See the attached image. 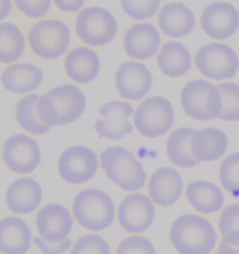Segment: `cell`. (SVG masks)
I'll return each instance as SVG.
<instances>
[{
	"mask_svg": "<svg viewBox=\"0 0 239 254\" xmlns=\"http://www.w3.org/2000/svg\"><path fill=\"white\" fill-rule=\"evenodd\" d=\"M86 107V97L80 88L64 84L40 95L37 111L40 121L49 127L65 126L80 119Z\"/></svg>",
	"mask_w": 239,
	"mask_h": 254,
	"instance_id": "cell-1",
	"label": "cell"
},
{
	"mask_svg": "<svg viewBox=\"0 0 239 254\" xmlns=\"http://www.w3.org/2000/svg\"><path fill=\"white\" fill-rule=\"evenodd\" d=\"M169 238L179 254H208L218 239L213 225L194 214L179 217L170 227Z\"/></svg>",
	"mask_w": 239,
	"mask_h": 254,
	"instance_id": "cell-2",
	"label": "cell"
},
{
	"mask_svg": "<svg viewBox=\"0 0 239 254\" xmlns=\"http://www.w3.org/2000/svg\"><path fill=\"white\" fill-rule=\"evenodd\" d=\"M101 167L107 177L121 190H140L147 181L141 162L127 149L120 146L107 148L101 153Z\"/></svg>",
	"mask_w": 239,
	"mask_h": 254,
	"instance_id": "cell-3",
	"label": "cell"
},
{
	"mask_svg": "<svg viewBox=\"0 0 239 254\" xmlns=\"http://www.w3.org/2000/svg\"><path fill=\"white\" fill-rule=\"evenodd\" d=\"M72 210L77 222L92 232L109 228L115 218V207L111 196L97 189L80 191L74 200Z\"/></svg>",
	"mask_w": 239,
	"mask_h": 254,
	"instance_id": "cell-4",
	"label": "cell"
},
{
	"mask_svg": "<svg viewBox=\"0 0 239 254\" xmlns=\"http://www.w3.org/2000/svg\"><path fill=\"white\" fill-rule=\"evenodd\" d=\"M180 100L185 113L198 121L214 119L222 110L218 86L204 79L188 82L181 91Z\"/></svg>",
	"mask_w": 239,
	"mask_h": 254,
	"instance_id": "cell-5",
	"label": "cell"
},
{
	"mask_svg": "<svg viewBox=\"0 0 239 254\" xmlns=\"http://www.w3.org/2000/svg\"><path fill=\"white\" fill-rule=\"evenodd\" d=\"M70 29L59 20H43L35 24L28 33V42L33 52L45 59L63 56L69 47Z\"/></svg>",
	"mask_w": 239,
	"mask_h": 254,
	"instance_id": "cell-6",
	"label": "cell"
},
{
	"mask_svg": "<svg viewBox=\"0 0 239 254\" xmlns=\"http://www.w3.org/2000/svg\"><path fill=\"white\" fill-rule=\"evenodd\" d=\"M175 113L172 104L163 96L146 98L135 112V127L141 135L156 138L173 126Z\"/></svg>",
	"mask_w": 239,
	"mask_h": 254,
	"instance_id": "cell-7",
	"label": "cell"
},
{
	"mask_svg": "<svg viewBox=\"0 0 239 254\" xmlns=\"http://www.w3.org/2000/svg\"><path fill=\"white\" fill-rule=\"evenodd\" d=\"M194 63L203 76L214 80L231 79L239 67L236 52L228 45L218 42L200 48L195 54Z\"/></svg>",
	"mask_w": 239,
	"mask_h": 254,
	"instance_id": "cell-8",
	"label": "cell"
},
{
	"mask_svg": "<svg viewBox=\"0 0 239 254\" xmlns=\"http://www.w3.org/2000/svg\"><path fill=\"white\" fill-rule=\"evenodd\" d=\"M117 27L112 12L100 7L84 8L76 19V32L80 40L94 47L111 42L116 36Z\"/></svg>",
	"mask_w": 239,
	"mask_h": 254,
	"instance_id": "cell-9",
	"label": "cell"
},
{
	"mask_svg": "<svg viewBox=\"0 0 239 254\" xmlns=\"http://www.w3.org/2000/svg\"><path fill=\"white\" fill-rule=\"evenodd\" d=\"M98 158L95 151L84 146H73L62 152L57 163L60 176L66 183L81 184L95 177Z\"/></svg>",
	"mask_w": 239,
	"mask_h": 254,
	"instance_id": "cell-10",
	"label": "cell"
},
{
	"mask_svg": "<svg viewBox=\"0 0 239 254\" xmlns=\"http://www.w3.org/2000/svg\"><path fill=\"white\" fill-rule=\"evenodd\" d=\"M3 159L7 167L17 174H29L40 166V146L29 135H12L5 143Z\"/></svg>",
	"mask_w": 239,
	"mask_h": 254,
	"instance_id": "cell-11",
	"label": "cell"
},
{
	"mask_svg": "<svg viewBox=\"0 0 239 254\" xmlns=\"http://www.w3.org/2000/svg\"><path fill=\"white\" fill-rule=\"evenodd\" d=\"M134 107L128 102L114 100L104 104L99 110L102 116L95 124L96 133L110 140H120L134 130L129 121L134 114Z\"/></svg>",
	"mask_w": 239,
	"mask_h": 254,
	"instance_id": "cell-12",
	"label": "cell"
},
{
	"mask_svg": "<svg viewBox=\"0 0 239 254\" xmlns=\"http://www.w3.org/2000/svg\"><path fill=\"white\" fill-rule=\"evenodd\" d=\"M155 218V207L147 195L129 194L118 208L120 225L127 233H142L148 230Z\"/></svg>",
	"mask_w": 239,
	"mask_h": 254,
	"instance_id": "cell-13",
	"label": "cell"
},
{
	"mask_svg": "<svg viewBox=\"0 0 239 254\" xmlns=\"http://www.w3.org/2000/svg\"><path fill=\"white\" fill-rule=\"evenodd\" d=\"M115 84L122 98L137 101L150 92L152 74L144 64L128 61L120 65L115 74Z\"/></svg>",
	"mask_w": 239,
	"mask_h": 254,
	"instance_id": "cell-14",
	"label": "cell"
},
{
	"mask_svg": "<svg viewBox=\"0 0 239 254\" xmlns=\"http://www.w3.org/2000/svg\"><path fill=\"white\" fill-rule=\"evenodd\" d=\"M200 23L210 38L226 40L239 29V11L229 3L215 2L204 9Z\"/></svg>",
	"mask_w": 239,
	"mask_h": 254,
	"instance_id": "cell-15",
	"label": "cell"
},
{
	"mask_svg": "<svg viewBox=\"0 0 239 254\" xmlns=\"http://www.w3.org/2000/svg\"><path fill=\"white\" fill-rule=\"evenodd\" d=\"M36 227L40 238L47 242L65 240L73 228V218L67 208L59 204L43 206L37 214Z\"/></svg>",
	"mask_w": 239,
	"mask_h": 254,
	"instance_id": "cell-16",
	"label": "cell"
},
{
	"mask_svg": "<svg viewBox=\"0 0 239 254\" xmlns=\"http://www.w3.org/2000/svg\"><path fill=\"white\" fill-rule=\"evenodd\" d=\"M182 190V178L173 167L157 169L151 176L148 184V192L152 201L163 207L174 205L180 198Z\"/></svg>",
	"mask_w": 239,
	"mask_h": 254,
	"instance_id": "cell-17",
	"label": "cell"
},
{
	"mask_svg": "<svg viewBox=\"0 0 239 254\" xmlns=\"http://www.w3.org/2000/svg\"><path fill=\"white\" fill-rule=\"evenodd\" d=\"M42 201V188L32 178H21L11 183L7 190L8 209L18 215L34 212Z\"/></svg>",
	"mask_w": 239,
	"mask_h": 254,
	"instance_id": "cell-18",
	"label": "cell"
},
{
	"mask_svg": "<svg viewBox=\"0 0 239 254\" xmlns=\"http://www.w3.org/2000/svg\"><path fill=\"white\" fill-rule=\"evenodd\" d=\"M161 44L160 33L149 23L134 24L124 35L123 46L128 56L148 59L154 56Z\"/></svg>",
	"mask_w": 239,
	"mask_h": 254,
	"instance_id": "cell-19",
	"label": "cell"
},
{
	"mask_svg": "<svg viewBox=\"0 0 239 254\" xmlns=\"http://www.w3.org/2000/svg\"><path fill=\"white\" fill-rule=\"evenodd\" d=\"M158 24L162 32L170 38L180 39L189 35L195 26V17L182 3H169L161 9Z\"/></svg>",
	"mask_w": 239,
	"mask_h": 254,
	"instance_id": "cell-20",
	"label": "cell"
},
{
	"mask_svg": "<svg viewBox=\"0 0 239 254\" xmlns=\"http://www.w3.org/2000/svg\"><path fill=\"white\" fill-rule=\"evenodd\" d=\"M0 250L3 254H25L31 248L32 233L23 219L7 217L0 223Z\"/></svg>",
	"mask_w": 239,
	"mask_h": 254,
	"instance_id": "cell-21",
	"label": "cell"
},
{
	"mask_svg": "<svg viewBox=\"0 0 239 254\" xmlns=\"http://www.w3.org/2000/svg\"><path fill=\"white\" fill-rule=\"evenodd\" d=\"M64 67L72 80L85 84L97 77L100 70V60L96 52L90 48H75L67 54Z\"/></svg>",
	"mask_w": 239,
	"mask_h": 254,
	"instance_id": "cell-22",
	"label": "cell"
},
{
	"mask_svg": "<svg viewBox=\"0 0 239 254\" xmlns=\"http://www.w3.org/2000/svg\"><path fill=\"white\" fill-rule=\"evenodd\" d=\"M3 87L10 93L26 94L36 90L43 81V73L32 64H14L1 76Z\"/></svg>",
	"mask_w": 239,
	"mask_h": 254,
	"instance_id": "cell-23",
	"label": "cell"
},
{
	"mask_svg": "<svg viewBox=\"0 0 239 254\" xmlns=\"http://www.w3.org/2000/svg\"><path fill=\"white\" fill-rule=\"evenodd\" d=\"M228 146L227 136L216 128H205L195 133L191 139L193 157L201 162H212L223 157Z\"/></svg>",
	"mask_w": 239,
	"mask_h": 254,
	"instance_id": "cell-24",
	"label": "cell"
},
{
	"mask_svg": "<svg viewBox=\"0 0 239 254\" xmlns=\"http://www.w3.org/2000/svg\"><path fill=\"white\" fill-rule=\"evenodd\" d=\"M157 64L164 75L169 78H179L191 67V53L183 43L168 41L160 50Z\"/></svg>",
	"mask_w": 239,
	"mask_h": 254,
	"instance_id": "cell-25",
	"label": "cell"
},
{
	"mask_svg": "<svg viewBox=\"0 0 239 254\" xmlns=\"http://www.w3.org/2000/svg\"><path fill=\"white\" fill-rule=\"evenodd\" d=\"M186 195L191 206L202 214L219 211L224 204V195L215 183L195 181L187 186Z\"/></svg>",
	"mask_w": 239,
	"mask_h": 254,
	"instance_id": "cell-26",
	"label": "cell"
},
{
	"mask_svg": "<svg viewBox=\"0 0 239 254\" xmlns=\"http://www.w3.org/2000/svg\"><path fill=\"white\" fill-rule=\"evenodd\" d=\"M196 131L182 127L172 132L167 141V153L172 164L181 168H191L198 166L199 161L191 152V139Z\"/></svg>",
	"mask_w": 239,
	"mask_h": 254,
	"instance_id": "cell-27",
	"label": "cell"
},
{
	"mask_svg": "<svg viewBox=\"0 0 239 254\" xmlns=\"http://www.w3.org/2000/svg\"><path fill=\"white\" fill-rule=\"evenodd\" d=\"M40 96L38 94L26 95L16 106V120L19 126L32 135H43L51 130V127L43 124L38 115L37 104Z\"/></svg>",
	"mask_w": 239,
	"mask_h": 254,
	"instance_id": "cell-28",
	"label": "cell"
},
{
	"mask_svg": "<svg viewBox=\"0 0 239 254\" xmlns=\"http://www.w3.org/2000/svg\"><path fill=\"white\" fill-rule=\"evenodd\" d=\"M24 34L16 24L3 23L0 25V60L2 63H12L24 54Z\"/></svg>",
	"mask_w": 239,
	"mask_h": 254,
	"instance_id": "cell-29",
	"label": "cell"
},
{
	"mask_svg": "<svg viewBox=\"0 0 239 254\" xmlns=\"http://www.w3.org/2000/svg\"><path fill=\"white\" fill-rule=\"evenodd\" d=\"M222 98V110L218 116L223 121L239 120V84L224 82L218 85Z\"/></svg>",
	"mask_w": 239,
	"mask_h": 254,
	"instance_id": "cell-30",
	"label": "cell"
},
{
	"mask_svg": "<svg viewBox=\"0 0 239 254\" xmlns=\"http://www.w3.org/2000/svg\"><path fill=\"white\" fill-rule=\"evenodd\" d=\"M219 230L225 242L239 246V204L223 210L219 220Z\"/></svg>",
	"mask_w": 239,
	"mask_h": 254,
	"instance_id": "cell-31",
	"label": "cell"
},
{
	"mask_svg": "<svg viewBox=\"0 0 239 254\" xmlns=\"http://www.w3.org/2000/svg\"><path fill=\"white\" fill-rule=\"evenodd\" d=\"M220 182L234 197H239V153L223 160L220 167Z\"/></svg>",
	"mask_w": 239,
	"mask_h": 254,
	"instance_id": "cell-32",
	"label": "cell"
},
{
	"mask_svg": "<svg viewBox=\"0 0 239 254\" xmlns=\"http://www.w3.org/2000/svg\"><path fill=\"white\" fill-rule=\"evenodd\" d=\"M70 254H112V251L102 237L85 235L76 241Z\"/></svg>",
	"mask_w": 239,
	"mask_h": 254,
	"instance_id": "cell-33",
	"label": "cell"
},
{
	"mask_svg": "<svg viewBox=\"0 0 239 254\" xmlns=\"http://www.w3.org/2000/svg\"><path fill=\"white\" fill-rule=\"evenodd\" d=\"M124 12L133 19L146 20L155 15L160 7V1H121Z\"/></svg>",
	"mask_w": 239,
	"mask_h": 254,
	"instance_id": "cell-34",
	"label": "cell"
},
{
	"mask_svg": "<svg viewBox=\"0 0 239 254\" xmlns=\"http://www.w3.org/2000/svg\"><path fill=\"white\" fill-rule=\"evenodd\" d=\"M116 254H156V251L149 238L133 236L124 238L120 243Z\"/></svg>",
	"mask_w": 239,
	"mask_h": 254,
	"instance_id": "cell-35",
	"label": "cell"
},
{
	"mask_svg": "<svg viewBox=\"0 0 239 254\" xmlns=\"http://www.w3.org/2000/svg\"><path fill=\"white\" fill-rule=\"evenodd\" d=\"M15 5L25 15L30 18H40L47 14L51 1H15Z\"/></svg>",
	"mask_w": 239,
	"mask_h": 254,
	"instance_id": "cell-36",
	"label": "cell"
},
{
	"mask_svg": "<svg viewBox=\"0 0 239 254\" xmlns=\"http://www.w3.org/2000/svg\"><path fill=\"white\" fill-rule=\"evenodd\" d=\"M34 244L44 254H64L72 247V240L66 238L64 241L58 243L47 242L43 238H34Z\"/></svg>",
	"mask_w": 239,
	"mask_h": 254,
	"instance_id": "cell-37",
	"label": "cell"
},
{
	"mask_svg": "<svg viewBox=\"0 0 239 254\" xmlns=\"http://www.w3.org/2000/svg\"><path fill=\"white\" fill-rule=\"evenodd\" d=\"M56 7L63 10V11H67V12H74L80 9L83 5L84 1L82 0H78V1H60L56 0L55 1Z\"/></svg>",
	"mask_w": 239,
	"mask_h": 254,
	"instance_id": "cell-38",
	"label": "cell"
},
{
	"mask_svg": "<svg viewBox=\"0 0 239 254\" xmlns=\"http://www.w3.org/2000/svg\"><path fill=\"white\" fill-rule=\"evenodd\" d=\"M218 254H239V246H234L223 240L219 247Z\"/></svg>",
	"mask_w": 239,
	"mask_h": 254,
	"instance_id": "cell-39",
	"label": "cell"
},
{
	"mask_svg": "<svg viewBox=\"0 0 239 254\" xmlns=\"http://www.w3.org/2000/svg\"><path fill=\"white\" fill-rule=\"evenodd\" d=\"M0 6H1V17H0V19L3 21L5 18L8 17L9 12L11 11L12 3L10 1H1Z\"/></svg>",
	"mask_w": 239,
	"mask_h": 254,
	"instance_id": "cell-40",
	"label": "cell"
},
{
	"mask_svg": "<svg viewBox=\"0 0 239 254\" xmlns=\"http://www.w3.org/2000/svg\"></svg>",
	"mask_w": 239,
	"mask_h": 254,
	"instance_id": "cell-41",
	"label": "cell"
}]
</instances>
